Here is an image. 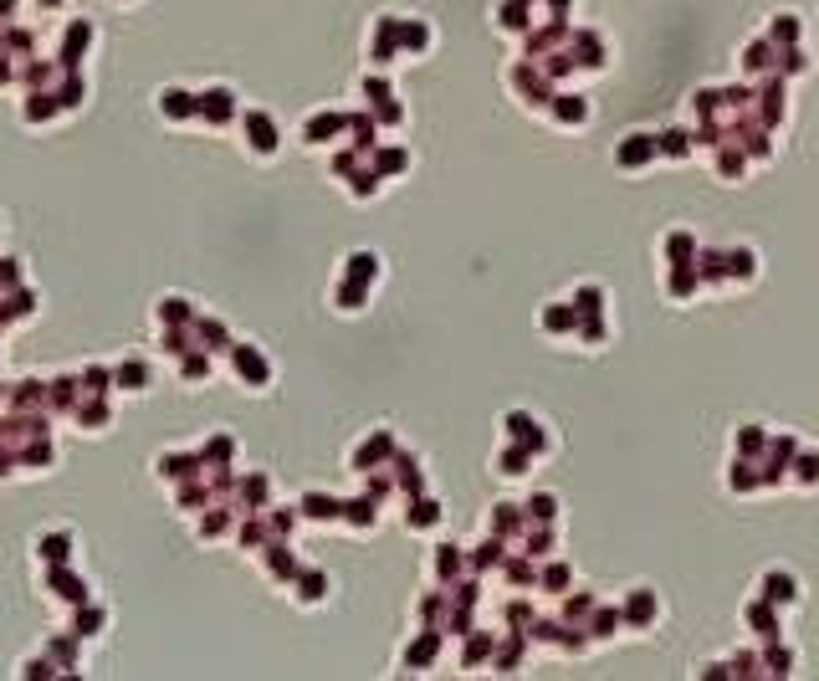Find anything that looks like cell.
<instances>
[{"label":"cell","mask_w":819,"mask_h":681,"mask_svg":"<svg viewBox=\"0 0 819 681\" xmlns=\"http://www.w3.org/2000/svg\"><path fill=\"white\" fill-rule=\"evenodd\" d=\"M645 154H651V134H635V144H630V149L620 144V154H615V159H620V164H640Z\"/></svg>","instance_id":"obj_1"}]
</instances>
